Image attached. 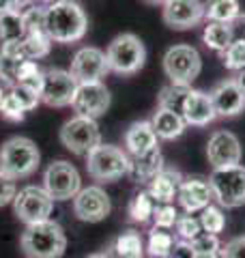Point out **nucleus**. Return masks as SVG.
<instances>
[{
	"instance_id": "nucleus-40",
	"label": "nucleus",
	"mask_w": 245,
	"mask_h": 258,
	"mask_svg": "<svg viewBox=\"0 0 245 258\" xmlns=\"http://www.w3.org/2000/svg\"><path fill=\"white\" fill-rule=\"evenodd\" d=\"M0 116H3L5 120H9V123H22V120L26 118V112H24V108L20 106V103L7 93V99L3 103V110H0Z\"/></svg>"
},
{
	"instance_id": "nucleus-50",
	"label": "nucleus",
	"mask_w": 245,
	"mask_h": 258,
	"mask_svg": "<svg viewBox=\"0 0 245 258\" xmlns=\"http://www.w3.org/2000/svg\"><path fill=\"white\" fill-rule=\"evenodd\" d=\"M239 22H243V37H245V13L241 15V20H239Z\"/></svg>"
},
{
	"instance_id": "nucleus-42",
	"label": "nucleus",
	"mask_w": 245,
	"mask_h": 258,
	"mask_svg": "<svg viewBox=\"0 0 245 258\" xmlns=\"http://www.w3.org/2000/svg\"><path fill=\"white\" fill-rule=\"evenodd\" d=\"M219 258H245V237H234L222 245Z\"/></svg>"
},
{
	"instance_id": "nucleus-9",
	"label": "nucleus",
	"mask_w": 245,
	"mask_h": 258,
	"mask_svg": "<svg viewBox=\"0 0 245 258\" xmlns=\"http://www.w3.org/2000/svg\"><path fill=\"white\" fill-rule=\"evenodd\" d=\"M43 189L50 194L52 200H58V203L73 200L82 189V176L78 168L65 159L52 161L43 172Z\"/></svg>"
},
{
	"instance_id": "nucleus-41",
	"label": "nucleus",
	"mask_w": 245,
	"mask_h": 258,
	"mask_svg": "<svg viewBox=\"0 0 245 258\" xmlns=\"http://www.w3.org/2000/svg\"><path fill=\"white\" fill-rule=\"evenodd\" d=\"M15 194H18V185L11 176H7L5 172H0V207H7L13 203Z\"/></svg>"
},
{
	"instance_id": "nucleus-6",
	"label": "nucleus",
	"mask_w": 245,
	"mask_h": 258,
	"mask_svg": "<svg viewBox=\"0 0 245 258\" xmlns=\"http://www.w3.org/2000/svg\"><path fill=\"white\" fill-rule=\"evenodd\" d=\"M161 62H163V74L168 76L170 82L181 86H192V82L202 71L200 52L187 43H176L168 47Z\"/></svg>"
},
{
	"instance_id": "nucleus-24",
	"label": "nucleus",
	"mask_w": 245,
	"mask_h": 258,
	"mask_svg": "<svg viewBox=\"0 0 245 258\" xmlns=\"http://www.w3.org/2000/svg\"><path fill=\"white\" fill-rule=\"evenodd\" d=\"M151 125L155 129L159 140H176L181 138L187 129V123L181 114L176 112H170V110H163V108H157L155 114L151 118Z\"/></svg>"
},
{
	"instance_id": "nucleus-3",
	"label": "nucleus",
	"mask_w": 245,
	"mask_h": 258,
	"mask_svg": "<svg viewBox=\"0 0 245 258\" xmlns=\"http://www.w3.org/2000/svg\"><path fill=\"white\" fill-rule=\"evenodd\" d=\"M41 164L39 147L26 136H13L0 147V172L11 176L13 181L26 179L37 172Z\"/></svg>"
},
{
	"instance_id": "nucleus-5",
	"label": "nucleus",
	"mask_w": 245,
	"mask_h": 258,
	"mask_svg": "<svg viewBox=\"0 0 245 258\" xmlns=\"http://www.w3.org/2000/svg\"><path fill=\"white\" fill-rule=\"evenodd\" d=\"M86 172L93 181L110 183L129 174V155L127 151L114 144H99L86 155Z\"/></svg>"
},
{
	"instance_id": "nucleus-51",
	"label": "nucleus",
	"mask_w": 245,
	"mask_h": 258,
	"mask_svg": "<svg viewBox=\"0 0 245 258\" xmlns=\"http://www.w3.org/2000/svg\"><path fill=\"white\" fill-rule=\"evenodd\" d=\"M41 3H43V5L47 7V5H52V3H56V0H41Z\"/></svg>"
},
{
	"instance_id": "nucleus-30",
	"label": "nucleus",
	"mask_w": 245,
	"mask_h": 258,
	"mask_svg": "<svg viewBox=\"0 0 245 258\" xmlns=\"http://www.w3.org/2000/svg\"><path fill=\"white\" fill-rule=\"evenodd\" d=\"M52 39L47 35V30H30L26 32L24 37V52H26V58L30 60H39V58H45L47 54L52 50Z\"/></svg>"
},
{
	"instance_id": "nucleus-39",
	"label": "nucleus",
	"mask_w": 245,
	"mask_h": 258,
	"mask_svg": "<svg viewBox=\"0 0 245 258\" xmlns=\"http://www.w3.org/2000/svg\"><path fill=\"white\" fill-rule=\"evenodd\" d=\"M178 213L174 205H155V211H153V222L157 228H166V230H172L176 226L178 220Z\"/></svg>"
},
{
	"instance_id": "nucleus-48",
	"label": "nucleus",
	"mask_w": 245,
	"mask_h": 258,
	"mask_svg": "<svg viewBox=\"0 0 245 258\" xmlns=\"http://www.w3.org/2000/svg\"><path fill=\"white\" fill-rule=\"evenodd\" d=\"M144 3H149V5H161V7H163V5L168 3V0H144Z\"/></svg>"
},
{
	"instance_id": "nucleus-14",
	"label": "nucleus",
	"mask_w": 245,
	"mask_h": 258,
	"mask_svg": "<svg viewBox=\"0 0 245 258\" xmlns=\"http://www.w3.org/2000/svg\"><path fill=\"white\" fill-rule=\"evenodd\" d=\"M112 103V95L108 91V86L103 82H88V84H80L76 97L71 101V108L78 116H86V118H99L108 112Z\"/></svg>"
},
{
	"instance_id": "nucleus-45",
	"label": "nucleus",
	"mask_w": 245,
	"mask_h": 258,
	"mask_svg": "<svg viewBox=\"0 0 245 258\" xmlns=\"http://www.w3.org/2000/svg\"><path fill=\"white\" fill-rule=\"evenodd\" d=\"M13 9H15L13 0H0V15L7 13V11H13Z\"/></svg>"
},
{
	"instance_id": "nucleus-32",
	"label": "nucleus",
	"mask_w": 245,
	"mask_h": 258,
	"mask_svg": "<svg viewBox=\"0 0 245 258\" xmlns=\"http://www.w3.org/2000/svg\"><path fill=\"white\" fill-rule=\"evenodd\" d=\"M153 211H155V200L149 196V191L136 194L127 207L129 220L136 224H146L149 220H153Z\"/></svg>"
},
{
	"instance_id": "nucleus-29",
	"label": "nucleus",
	"mask_w": 245,
	"mask_h": 258,
	"mask_svg": "<svg viewBox=\"0 0 245 258\" xmlns=\"http://www.w3.org/2000/svg\"><path fill=\"white\" fill-rule=\"evenodd\" d=\"M192 86H181V84H172L170 82L168 86L161 88V93L157 97V108L176 112V114L183 116V106L187 101V95H190Z\"/></svg>"
},
{
	"instance_id": "nucleus-52",
	"label": "nucleus",
	"mask_w": 245,
	"mask_h": 258,
	"mask_svg": "<svg viewBox=\"0 0 245 258\" xmlns=\"http://www.w3.org/2000/svg\"><path fill=\"white\" fill-rule=\"evenodd\" d=\"M196 258H219V256H198L196 254Z\"/></svg>"
},
{
	"instance_id": "nucleus-22",
	"label": "nucleus",
	"mask_w": 245,
	"mask_h": 258,
	"mask_svg": "<svg viewBox=\"0 0 245 258\" xmlns=\"http://www.w3.org/2000/svg\"><path fill=\"white\" fill-rule=\"evenodd\" d=\"M24 60H26V52H24L22 41L0 45V84L7 88L15 86V78Z\"/></svg>"
},
{
	"instance_id": "nucleus-47",
	"label": "nucleus",
	"mask_w": 245,
	"mask_h": 258,
	"mask_svg": "<svg viewBox=\"0 0 245 258\" xmlns=\"http://www.w3.org/2000/svg\"><path fill=\"white\" fill-rule=\"evenodd\" d=\"M7 93H9V88L0 84V110H3V103H5V99H7Z\"/></svg>"
},
{
	"instance_id": "nucleus-36",
	"label": "nucleus",
	"mask_w": 245,
	"mask_h": 258,
	"mask_svg": "<svg viewBox=\"0 0 245 258\" xmlns=\"http://www.w3.org/2000/svg\"><path fill=\"white\" fill-rule=\"evenodd\" d=\"M190 243L198 256H219V252H222V241H219V237L209 235V232H200Z\"/></svg>"
},
{
	"instance_id": "nucleus-37",
	"label": "nucleus",
	"mask_w": 245,
	"mask_h": 258,
	"mask_svg": "<svg viewBox=\"0 0 245 258\" xmlns=\"http://www.w3.org/2000/svg\"><path fill=\"white\" fill-rule=\"evenodd\" d=\"M174 228H176V235H178V239H181V241H194L202 232L200 220L196 215H192V213L178 215Z\"/></svg>"
},
{
	"instance_id": "nucleus-28",
	"label": "nucleus",
	"mask_w": 245,
	"mask_h": 258,
	"mask_svg": "<svg viewBox=\"0 0 245 258\" xmlns=\"http://www.w3.org/2000/svg\"><path fill=\"white\" fill-rule=\"evenodd\" d=\"M26 37V22H24L22 11H7L0 15V45L24 41Z\"/></svg>"
},
{
	"instance_id": "nucleus-13",
	"label": "nucleus",
	"mask_w": 245,
	"mask_h": 258,
	"mask_svg": "<svg viewBox=\"0 0 245 258\" xmlns=\"http://www.w3.org/2000/svg\"><path fill=\"white\" fill-rule=\"evenodd\" d=\"M112 211V203L110 196L105 194L101 185H88L78 191V196L73 198V215L80 222H88V224H97L105 220Z\"/></svg>"
},
{
	"instance_id": "nucleus-8",
	"label": "nucleus",
	"mask_w": 245,
	"mask_h": 258,
	"mask_svg": "<svg viewBox=\"0 0 245 258\" xmlns=\"http://www.w3.org/2000/svg\"><path fill=\"white\" fill-rule=\"evenodd\" d=\"M58 138L63 142V147L71 151L73 155L86 157L93 149H97L101 144V129L95 118L73 114L69 120H65Z\"/></svg>"
},
{
	"instance_id": "nucleus-21",
	"label": "nucleus",
	"mask_w": 245,
	"mask_h": 258,
	"mask_svg": "<svg viewBox=\"0 0 245 258\" xmlns=\"http://www.w3.org/2000/svg\"><path fill=\"white\" fill-rule=\"evenodd\" d=\"M157 134H155V129L151 125V120H136V123H132L127 127L125 132V138H122V142H125V151L129 157L134 155H142V153H149L153 149H157Z\"/></svg>"
},
{
	"instance_id": "nucleus-20",
	"label": "nucleus",
	"mask_w": 245,
	"mask_h": 258,
	"mask_svg": "<svg viewBox=\"0 0 245 258\" xmlns=\"http://www.w3.org/2000/svg\"><path fill=\"white\" fill-rule=\"evenodd\" d=\"M183 183V174L174 168H163L159 174H155L149 181V196L155 205H172L178 196V187Z\"/></svg>"
},
{
	"instance_id": "nucleus-46",
	"label": "nucleus",
	"mask_w": 245,
	"mask_h": 258,
	"mask_svg": "<svg viewBox=\"0 0 245 258\" xmlns=\"http://www.w3.org/2000/svg\"><path fill=\"white\" fill-rule=\"evenodd\" d=\"M234 82H236V84H239V88H241V91L245 93V69H241V71H236V74H234Z\"/></svg>"
},
{
	"instance_id": "nucleus-25",
	"label": "nucleus",
	"mask_w": 245,
	"mask_h": 258,
	"mask_svg": "<svg viewBox=\"0 0 245 258\" xmlns=\"http://www.w3.org/2000/svg\"><path fill=\"white\" fill-rule=\"evenodd\" d=\"M108 258H144V241L140 232L136 230H125L120 232L105 249Z\"/></svg>"
},
{
	"instance_id": "nucleus-43",
	"label": "nucleus",
	"mask_w": 245,
	"mask_h": 258,
	"mask_svg": "<svg viewBox=\"0 0 245 258\" xmlns=\"http://www.w3.org/2000/svg\"><path fill=\"white\" fill-rule=\"evenodd\" d=\"M170 258H196V252L190 241H181L178 239L174 243V249H172V256Z\"/></svg>"
},
{
	"instance_id": "nucleus-1",
	"label": "nucleus",
	"mask_w": 245,
	"mask_h": 258,
	"mask_svg": "<svg viewBox=\"0 0 245 258\" xmlns=\"http://www.w3.org/2000/svg\"><path fill=\"white\" fill-rule=\"evenodd\" d=\"M45 30L54 43H76L86 35L88 18L76 0H56L45 7Z\"/></svg>"
},
{
	"instance_id": "nucleus-7",
	"label": "nucleus",
	"mask_w": 245,
	"mask_h": 258,
	"mask_svg": "<svg viewBox=\"0 0 245 258\" xmlns=\"http://www.w3.org/2000/svg\"><path fill=\"white\" fill-rule=\"evenodd\" d=\"M213 200L222 209H236L245 205V166H230L213 170L209 176Z\"/></svg>"
},
{
	"instance_id": "nucleus-11",
	"label": "nucleus",
	"mask_w": 245,
	"mask_h": 258,
	"mask_svg": "<svg viewBox=\"0 0 245 258\" xmlns=\"http://www.w3.org/2000/svg\"><path fill=\"white\" fill-rule=\"evenodd\" d=\"M78 86L80 84L71 76V71L58 67L43 69V82H41L39 88L41 103H45L50 108H67L71 106L73 97H76Z\"/></svg>"
},
{
	"instance_id": "nucleus-19",
	"label": "nucleus",
	"mask_w": 245,
	"mask_h": 258,
	"mask_svg": "<svg viewBox=\"0 0 245 258\" xmlns=\"http://www.w3.org/2000/svg\"><path fill=\"white\" fill-rule=\"evenodd\" d=\"M183 118L187 125L192 127H207L209 123H213L217 118L213 101H211V95L204 91H190L187 95V101L183 106Z\"/></svg>"
},
{
	"instance_id": "nucleus-23",
	"label": "nucleus",
	"mask_w": 245,
	"mask_h": 258,
	"mask_svg": "<svg viewBox=\"0 0 245 258\" xmlns=\"http://www.w3.org/2000/svg\"><path fill=\"white\" fill-rule=\"evenodd\" d=\"M161 170H163V155L159 147L149 153H142V155L129 157V176L138 183H149Z\"/></svg>"
},
{
	"instance_id": "nucleus-2",
	"label": "nucleus",
	"mask_w": 245,
	"mask_h": 258,
	"mask_svg": "<svg viewBox=\"0 0 245 258\" xmlns=\"http://www.w3.org/2000/svg\"><path fill=\"white\" fill-rule=\"evenodd\" d=\"M20 243L26 258H63L67 249V235L58 222L45 220L26 226Z\"/></svg>"
},
{
	"instance_id": "nucleus-26",
	"label": "nucleus",
	"mask_w": 245,
	"mask_h": 258,
	"mask_svg": "<svg viewBox=\"0 0 245 258\" xmlns=\"http://www.w3.org/2000/svg\"><path fill=\"white\" fill-rule=\"evenodd\" d=\"M204 3V20L232 24L241 20V5L239 0H202Z\"/></svg>"
},
{
	"instance_id": "nucleus-38",
	"label": "nucleus",
	"mask_w": 245,
	"mask_h": 258,
	"mask_svg": "<svg viewBox=\"0 0 245 258\" xmlns=\"http://www.w3.org/2000/svg\"><path fill=\"white\" fill-rule=\"evenodd\" d=\"M9 95L13 97L15 101L20 103V106L24 108V112H30V110H35L39 103H41V97H39V91H32V88L28 86H20V84H15L9 88Z\"/></svg>"
},
{
	"instance_id": "nucleus-12",
	"label": "nucleus",
	"mask_w": 245,
	"mask_h": 258,
	"mask_svg": "<svg viewBox=\"0 0 245 258\" xmlns=\"http://www.w3.org/2000/svg\"><path fill=\"white\" fill-rule=\"evenodd\" d=\"M71 76L78 80V84H88V82H103V78L110 74L108 56L103 50L95 45H86L73 54L71 60Z\"/></svg>"
},
{
	"instance_id": "nucleus-27",
	"label": "nucleus",
	"mask_w": 245,
	"mask_h": 258,
	"mask_svg": "<svg viewBox=\"0 0 245 258\" xmlns=\"http://www.w3.org/2000/svg\"><path fill=\"white\" fill-rule=\"evenodd\" d=\"M202 41L209 50L222 54L228 50V45L234 41V30L230 24H219V22H207L202 30Z\"/></svg>"
},
{
	"instance_id": "nucleus-18",
	"label": "nucleus",
	"mask_w": 245,
	"mask_h": 258,
	"mask_svg": "<svg viewBox=\"0 0 245 258\" xmlns=\"http://www.w3.org/2000/svg\"><path fill=\"white\" fill-rule=\"evenodd\" d=\"M178 207L185 213H200L202 209H207L213 203V191H211L209 179L202 176H185L181 187H178V196H176Z\"/></svg>"
},
{
	"instance_id": "nucleus-31",
	"label": "nucleus",
	"mask_w": 245,
	"mask_h": 258,
	"mask_svg": "<svg viewBox=\"0 0 245 258\" xmlns=\"http://www.w3.org/2000/svg\"><path fill=\"white\" fill-rule=\"evenodd\" d=\"M174 235L166 228H157L153 226L151 232H149V243H146V249L153 258H170L172 256V249H174Z\"/></svg>"
},
{
	"instance_id": "nucleus-34",
	"label": "nucleus",
	"mask_w": 245,
	"mask_h": 258,
	"mask_svg": "<svg viewBox=\"0 0 245 258\" xmlns=\"http://www.w3.org/2000/svg\"><path fill=\"white\" fill-rule=\"evenodd\" d=\"M41 82H43V69L39 67L37 60L26 58V60L20 64V71H18V78H15V84L28 86V88H32V91H39Z\"/></svg>"
},
{
	"instance_id": "nucleus-16",
	"label": "nucleus",
	"mask_w": 245,
	"mask_h": 258,
	"mask_svg": "<svg viewBox=\"0 0 245 258\" xmlns=\"http://www.w3.org/2000/svg\"><path fill=\"white\" fill-rule=\"evenodd\" d=\"M163 24L172 30H190L204 22L202 0H168L161 7Z\"/></svg>"
},
{
	"instance_id": "nucleus-49",
	"label": "nucleus",
	"mask_w": 245,
	"mask_h": 258,
	"mask_svg": "<svg viewBox=\"0 0 245 258\" xmlns=\"http://www.w3.org/2000/svg\"><path fill=\"white\" fill-rule=\"evenodd\" d=\"M86 258H108V256H105V252H97V254H88Z\"/></svg>"
},
{
	"instance_id": "nucleus-4",
	"label": "nucleus",
	"mask_w": 245,
	"mask_h": 258,
	"mask_svg": "<svg viewBox=\"0 0 245 258\" xmlns=\"http://www.w3.org/2000/svg\"><path fill=\"white\" fill-rule=\"evenodd\" d=\"M105 56H108L110 71L118 76H134L146 62L144 43L134 32H122V35L114 37L105 50Z\"/></svg>"
},
{
	"instance_id": "nucleus-17",
	"label": "nucleus",
	"mask_w": 245,
	"mask_h": 258,
	"mask_svg": "<svg viewBox=\"0 0 245 258\" xmlns=\"http://www.w3.org/2000/svg\"><path fill=\"white\" fill-rule=\"evenodd\" d=\"M209 95L211 101H213L215 114L222 118H234L245 110V93L234 82V78L217 82Z\"/></svg>"
},
{
	"instance_id": "nucleus-44",
	"label": "nucleus",
	"mask_w": 245,
	"mask_h": 258,
	"mask_svg": "<svg viewBox=\"0 0 245 258\" xmlns=\"http://www.w3.org/2000/svg\"><path fill=\"white\" fill-rule=\"evenodd\" d=\"M15 3V11H26V9H30V7H35V3L37 0H13Z\"/></svg>"
},
{
	"instance_id": "nucleus-10",
	"label": "nucleus",
	"mask_w": 245,
	"mask_h": 258,
	"mask_svg": "<svg viewBox=\"0 0 245 258\" xmlns=\"http://www.w3.org/2000/svg\"><path fill=\"white\" fill-rule=\"evenodd\" d=\"M13 213L26 226L50 220L54 200L41 185H26L13 198Z\"/></svg>"
},
{
	"instance_id": "nucleus-35",
	"label": "nucleus",
	"mask_w": 245,
	"mask_h": 258,
	"mask_svg": "<svg viewBox=\"0 0 245 258\" xmlns=\"http://www.w3.org/2000/svg\"><path fill=\"white\" fill-rule=\"evenodd\" d=\"M219 56H222L224 67H226L228 71H232V74L245 69V37L234 39V41L228 45V50L222 52Z\"/></svg>"
},
{
	"instance_id": "nucleus-15",
	"label": "nucleus",
	"mask_w": 245,
	"mask_h": 258,
	"mask_svg": "<svg viewBox=\"0 0 245 258\" xmlns=\"http://www.w3.org/2000/svg\"><path fill=\"white\" fill-rule=\"evenodd\" d=\"M241 157H243L241 142L232 132L217 129V132L211 134V138L207 142V159H209V164L213 166V170L239 166Z\"/></svg>"
},
{
	"instance_id": "nucleus-33",
	"label": "nucleus",
	"mask_w": 245,
	"mask_h": 258,
	"mask_svg": "<svg viewBox=\"0 0 245 258\" xmlns=\"http://www.w3.org/2000/svg\"><path fill=\"white\" fill-rule=\"evenodd\" d=\"M198 220L202 226V232H209V235H219V232H224V228H226L224 209L219 205H213V203H211L207 209H202Z\"/></svg>"
}]
</instances>
